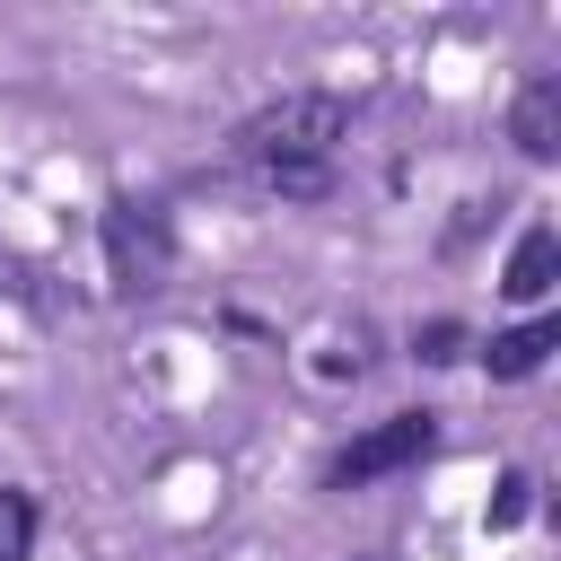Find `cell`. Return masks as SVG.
Segmentation results:
<instances>
[{
  "instance_id": "6da1fadb",
  "label": "cell",
  "mask_w": 561,
  "mask_h": 561,
  "mask_svg": "<svg viewBox=\"0 0 561 561\" xmlns=\"http://www.w3.org/2000/svg\"><path fill=\"white\" fill-rule=\"evenodd\" d=\"M342 131H351V105L324 96V88H298V96H272L263 114H245L237 149H245L254 167H272V158H324Z\"/></svg>"
},
{
  "instance_id": "7a4b0ae2",
  "label": "cell",
  "mask_w": 561,
  "mask_h": 561,
  "mask_svg": "<svg viewBox=\"0 0 561 561\" xmlns=\"http://www.w3.org/2000/svg\"><path fill=\"white\" fill-rule=\"evenodd\" d=\"M105 272H114V289H158L167 272H175V228H167V210L158 202H105Z\"/></svg>"
},
{
  "instance_id": "3957f363",
  "label": "cell",
  "mask_w": 561,
  "mask_h": 561,
  "mask_svg": "<svg viewBox=\"0 0 561 561\" xmlns=\"http://www.w3.org/2000/svg\"><path fill=\"white\" fill-rule=\"evenodd\" d=\"M430 412H394V421H377L368 438H351L342 456H333V491H359V482H377V473H403V465H421L430 456Z\"/></svg>"
},
{
  "instance_id": "277c9868",
  "label": "cell",
  "mask_w": 561,
  "mask_h": 561,
  "mask_svg": "<svg viewBox=\"0 0 561 561\" xmlns=\"http://www.w3.org/2000/svg\"><path fill=\"white\" fill-rule=\"evenodd\" d=\"M508 140H517L526 158H552V149H561V79H526V88H517Z\"/></svg>"
},
{
  "instance_id": "5b68a950",
  "label": "cell",
  "mask_w": 561,
  "mask_h": 561,
  "mask_svg": "<svg viewBox=\"0 0 561 561\" xmlns=\"http://www.w3.org/2000/svg\"><path fill=\"white\" fill-rule=\"evenodd\" d=\"M552 272H561V237H552V228H526L517 254H508V272H500V289H508L517 307H535V298H552Z\"/></svg>"
},
{
  "instance_id": "8992f818",
  "label": "cell",
  "mask_w": 561,
  "mask_h": 561,
  "mask_svg": "<svg viewBox=\"0 0 561 561\" xmlns=\"http://www.w3.org/2000/svg\"><path fill=\"white\" fill-rule=\"evenodd\" d=\"M552 342H561V324H552V316H535V324H517V333H491V351H482V359H491V377H535Z\"/></svg>"
},
{
  "instance_id": "52a82bcc",
  "label": "cell",
  "mask_w": 561,
  "mask_h": 561,
  "mask_svg": "<svg viewBox=\"0 0 561 561\" xmlns=\"http://www.w3.org/2000/svg\"><path fill=\"white\" fill-rule=\"evenodd\" d=\"M263 184H272L280 202H324V193H333V167H324V158H272Z\"/></svg>"
},
{
  "instance_id": "ba28073f",
  "label": "cell",
  "mask_w": 561,
  "mask_h": 561,
  "mask_svg": "<svg viewBox=\"0 0 561 561\" xmlns=\"http://www.w3.org/2000/svg\"><path fill=\"white\" fill-rule=\"evenodd\" d=\"M35 552V500L0 482V561H26Z\"/></svg>"
},
{
  "instance_id": "9c48e42d",
  "label": "cell",
  "mask_w": 561,
  "mask_h": 561,
  "mask_svg": "<svg viewBox=\"0 0 561 561\" xmlns=\"http://www.w3.org/2000/svg\"><path fill=\"white\" fill-rule=\"evenodd\" d=\"M526 491H535V482H526V473H508V482H500V500H491V526H517V517H526Z\"/></svg>"
},
{
  "instance_id": "30bf717a",
  "label": "cell",
  "mask_w": 561,
  "mask_h": 561,
  "mask_svg": "<svg viewBox=\"0 0 561 561\" xmlns=\"http://www.w3.org/2000/svg\"><path fill=\"white\" fill-rule=\"evenodd\" d=\"M456 342H465V333H456V324H430V333H412V351H421V359H430V368H438V359H456Z\"/></svg>"
}]
</instances>
